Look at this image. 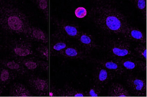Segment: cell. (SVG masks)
Instances as JSON below:
<instances>
[{"mask_svg":"<svg viewBox=\"0 0 147 97\" xmlns=\"http://www.w3.org/2000/svg\"><path fill=\"white\" fill-rule=\"evenodd\" d=\"M90 14L95 26L106 33L122 34L129 25L124 14L109 4L97 2Z\"/></svg>","mask_w":147,"mask_h":97,"instance_id":"6da1fadb","label":"cell"},{"mask_svg":"<svg viewBox=\"0 0 147 97\" xmlns=\"http://www.w3.org/2000/svg\"><path fill=\"white\" fill-rule=\"evenodd\" d=\"M31 25L23 12L9 2L0 1V28L8 33L27 35Z\"/></svg>","mask_w":147,"mask_h":97,"instance_id":"7a4b0ae2","label":"cell"},{"mask_svg":"<svg viewBox=\"0 0 147 97\" xmlns=\"http://www.w3.org/2000/svg\"><path fill=\"white\" fill-rule=\"evenodd\" d=\"M107 52L111 58L119 60L124 58L134 57L130 44L124 40H111L107 45Z\"/></svg>","mask_w":147,"mask_h":97,"instance_id":"3957f363","label":"cell"},{"mask_svg":"<svg viewBox=\"0 0 147 97\" xmlns=\"http://www.w3.org/2000/svg\"><path fill=\"white\" fill-rule=\"evenodd\" d=\"M55 23L57 31L67 39H78L82 31L77 24L67 21L56 19Z\"/></svg>","mask_w":147,"mask_h":97,"instance_id":"277c9868","label":"cell"},{"mask_svg":"<svg viewBox=\"0 0 147 97\" xmlns=\"http://www.w3.org/2000/svg\"><path fill=\"white\" fill-rule=\"evenodd\" d=\"M10 50L19 59L30 57L34 54L32 44L26 41L16 40L10 45Z\"/></svg>","mask_w":147,"mask_h":97,"instance_id":"5b68a950","label":"cell"},{"mask_svg":"<svg viewBox=\"0 0 147 97\" xmlns=\"http://www.w3.org/2000/svg\"><path fill=\"white\" fill-rule=\"evenodd\" d=\"M126 83L131 91L137 96H146L147 82L145 78L137 76H129Z\"/></svg>","mask_w":147,"mask_h":97,"instance_id":"8992f818","label":"cell"},{"mask_svg":"<svg viewBox=\"0 0 147 97\" xmlns=\"http://www.w3.org/2000/svg\"><path fill=\"white\" fill-rule=\"evenodd\" d=\"M116 76L115 73L102 66L98 65L93 76V80L96 86L103 88Z\"/></svg>","mask_w":147,"mask_h":97,"instance_id":"52a82bcc","label":"cell"},{"mask_svg":"<svg viewBox=\"0 0 147 97\" xmlns=\"http://www.w3.org/2000/svg\"><path fill=\"white\" fill-rule=\"evenodd\" d=\"M126 72H146V62L138 60L134 57L124 58L118 60Z\"/></svg>","mask_w":147,"mask_h":97,"instance_id":"ba28073f","label":"cell"},{"mask_svg":"<svg viewBox=\"0 0 147 97\" xmlns=\"http://www.w3.org/2000/svg\"><path fill=\"white\" fill-rule=\"evenodd\" d=\"M57 56L68 59L83 60L88 58V54L81 47L68 45Z\"/></svg>","mask_w":147,"mask_h":97,"instance_id":"9c48e42d","label":"cell"},{"mask_svg":"<svg viewBox=\"0 0 147 97\" xmlns=\"http://www.w3.org/2000/svg\"><path fill=\"white\" fill-rule=\"evenodd\" d=\"M68 46L67 39L59 32H55L52 35L50 43L51 52L53 55L57 56L60 52Z\"/></svg>","mask_w":147,"mask_h":97,"instance_id":"30bf717a","label":"cell"},{"mask_svg":"<svg viewBox=\"0 0 147 97\" xmlns=\"http://www.w3.org/2000/svg\"><path fill=\"white\" fill-rule=\"evenodd\" d=\"M20 60L23 65L28 70H35L38 69L45 71L49 70L48 62L40 60L35 57H27Z\"/></svg>","mask_w":147,"mask_h":97,"instance_id":"8fae6325","label":"cell"},{"mask_svg":"<svg viewBox=\"0 0 147 97\" xmlns=\"http://www.w3.org/2000/svg\"><path fill=\"white\" fill-rule=\"evenodd\" d=\"M77 39L81 48L87 53L98 48L94 37L90 33L81 31Z\"/></svg>","mask_w":147,"mask_h":97,"instance_id":"7c38bea8","label":"cell"},{"mask_svg":"<svg viewBox=\"0 0 147 97\" xmlns=\"http://www.w3.org/2000/svg\"><path fill=\"white\" fill-rule=\"evenodd\" d=\"M122 34L128 39L138 42L140 44H146L147 39L145 33L136 27H133L129 25Z\"/></svg>","mask_w":147,"mask_h":97,"instance_id":"4fadbf2b","label":"cell"},{"mask_svg":"<svg viewBox=\"0 0 147 97\" xmlns=\"http://www.w3.org/2000/svg\"><path fill=\"white\" fill-rule=\"evenodd\" d=\"M30 86L40 95H45L48 92L49 82L48 80L38 76H33L29 80Z\"/></svg>","mask_w":147,"mask_h":97,"instance_id":"5bb4252c","label":"cell"},{"mask_svg":"<svg viewBox=\"0 0 147 97\" xmlns=\"http://www.w3.org/2000/svg\"><path fill=\"white\" fill-rule=\"evenodd\" d=\"M98 65L106 68L115 75H121L125 72V70L120 64L118 60L114 59H104L97 61Z\"/></svg>","mask_w":147,"mask_h":97,"instance_id":"9a60e30c","label":"cell"},{"mask_svg":"<svg viewBox=\"0 0 147 97\" xmlns=\"http://www.w3.org/2000/svg\"><path fill=\"white\" fill-rule=\"evenodd\" d=\"M27 37L43 44L47 43L49 41L48 35L45 31L31 25L28 29Z\"/></svg>","mask_w":147,"mask_h":97,"instance_id":"2e32d148","label":"cell"},{"mask_svg":"<svg viewBox=\"0 0 147 97\" xmlns=\"http://www.w3.org/2000/svg\"><path fill=\"white\" fill-rule=\"evenodd\" d=\"M0 64L20 75H25L28 73V70L24 67L19 60H0Z\"/></svg>","mask_w":147,"mask_h":97,"instance_id":"e0dca14e","label":"cell"},{"mask_svg":"<svg viewBox=\"0 0 147 97\" xmlns=\"http://www.w3.org/2000/svg\"><path fill=\"white\" fill-rule=\"evenodd\" d=\"M108 94L111 97H129L130 95L126 88L119 83H113L111 85Z\"/></svg>","mask_w":147,"mask_h":97,"instance_id":"ac0fdd59","label":"cell"},{"mask_svg":"<svg viewBox=\"0 0 147 97\" xmlns=\"http://www.w3.org/2000/svg\"><path fill=\"white\" fill-rule=\"evenodd\" d=\"M12 96L16 97H30L32 96L31 92L24 84L16 83L12 86L11 91Z\"/></svg>","mask_w":147,"mask_h":97,"instance_id":"d6986e66","label":"cell"},{"mask_svg":"<svg viewBox=\"0 0 147 97\" xmlns=\"http://www.w3.org/2000/svg\"><path fill=\"white\" fill-rule=\"evenodd\" d=\"M59 95L64 97H84L86 92L72 88H67L59 91Z\"/></svg>","mask_w":147,"mask_h":97,"instance_id":"ffe728a7","label":"cell"},{"mask_svg":"<svg viewBox=\"0 0 147 97\" xmlns=\"http://www.w3.org/2000/svg\"><path fill=\"white\" fill-rule=\"evenodd\" d=\"M12 77L9 69L3 66L0 68V84H7L10 82Z\"/></svg>","mask_w":147,"mask_h":97,"instance_id":"44dd1931","label":"cell"},{"mask_svg":"<svg viewBox=\"0 0 147 97\" xmlns=\"http://www.w3.org/2000/svg\"><path fill=\"white\" fill-rule=\"evenodd\" d=\"M134 51L136 56L141 61L146 62L147 59V47L146 44H140L139 46L136 47Z\"/></svg>","mask_w":147,"mask_h":97,"instance_id":"7402d4cb","label":"cell"},{"mask_svg":"<svg viewBox=\"0 0 147 97\" xmlns=\"http://www.w3.org/2000/svg\"><path fill=\"white\" fill-rule=\"evenodd\" d=\"M37 52L41 58L48 62L49 59V49L47 45L40 44L36 48Z\"/></svg>","mask_w":147,"mask_h":97,"instance_id":"603a6c76","label":"cell"},{"mask_svg":"<svg viewBox=\"0 0 147 97\" xmlns=\"http://www.w3.org/2000/svg\"><path fill=\"white\" fill-rule=\"evenodd\" d=\"M102 88L98 86H94L88 90L86 92V96L89 97H98L100 95Z\"/></svg>","mask_w":147,"mask_h":97,"instance_id":"cb8c5ba5","label":"cell"},{"mask_svg":"<svg viewBox=\"0 0 147 97\" xmlns=\"http://www.w3.org/2000/svg\"><path fill=\"white\" fill-rule=\"evenodd\" d=\"M137 8L144 17L146 16V1L145 0H137L134 1Z\"/></svg>","mask_w":147,"mask_h":97,"instance_id":"d4e9b609","label":"cell"},{"mask_svg":"<svg viewBox=\"0 0 147 97\" xmlns=\"http://www.w3.org/2000/svg\"><path fill=\"white\" fill-rule=\"evenodd\" d=\"M38 5L40 10L44 12L46 16H48V3L46 0L37 1Z\"/></svg>","mask_w":147,"mask_h":97,"instance_id":"484cf974","label":"cell"},{"mask_svg":"<svg viewBox=\"0 0 147 97\" xmlns=\"http://www.w3.org/2000/svg\"><path fill=\"white\" fill-rule=\"evenodd\" d=\"M88 12L86 9L83 7H79L77 8L75 11V15L78 18L82 19L86 16Z\"/></svg>","mask_w":147,"mask_h":97,"instance_id":"4316f807","label":"cell"},{"mask_svg":"<svg viewBox=\"0 0 147 97\" xmlns=\"http://www.w3.org/2000/svg\"><path fill=\"white\" fill-rule=\"evenodd\" d=\"M49 96H53V92H50V93H49Z\"/></svg>","mask_w":147,"mask_h":97,"instance_id":"83f0119b","label":"cell"},{"mask_svg":"<svg viewBox=\"0 0 147 97\" xmlns=\"http://www.w3.org/2000/svg\"><path fill=\"white\" fill-rule=\"evenodd\" d=\"M1 91L0 90V95H1Z\"/></svg>","mask_w":147,"mask_h":97,"instance_id":"f1b7e54d","label":"cell"}]
</instances>
